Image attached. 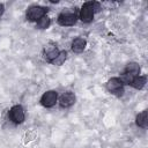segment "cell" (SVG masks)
Masks as SVG:
<instances>
[{"label":"cell","instance_id":"9a60e30c","mask_svg":"<svg viewBox=\"0 0 148 148\" xmlns=\"http://www.w3.org/2000/svg\"><path fill=\"white\" fill-rule=\"evenodd\" d=\"M3 12H5V6L2 3H0V16L3 14Z\"/></svg>","mask_w":148,"mask_h":148},{"label":"cell","instance_id":"4fadbf2b","mask_svg":"<svg viewBox=\"0 0 148 148\" xmlns=\"http://www.w3.org/2000/svg\"><path fill=\"white\" fill-rule=\"evenodd\" d=\"M50 23H51L50 17H47V16L45 15L44 17H42L40 20H38V21L36 22V28H38V29H46V28L50 27Z\"/></svg>","mask_w":148,"mask_h":148},{"label":"cell","instance_id":"8992f818","mask_svg":"<svg viewBox=\"0 0 148 148\" xmlns=\"http://www.w3.org/2000/svg\"><path fill=\"white\" fill-rule=\"evenodd\" d=\"M57 99H58V94L57 91L54 90H49L43 94L42 98H40V103L45 108H52L56 103H57Z\"/></svg>","mask_w":148,"mask_h":148},{"label":"cell","instance_id":"7c38bea8","mask_svg":"<svg viewBox=\"0 0 148 148\" xmlns=\"http://www.w3.org/2000/svg\"><path fill=\"white\" fill-rule=\"evenodd\" d=\"M146 82H147V77L146 76H135L133 80H132V82H131V86L133 87V88H135V89H142L145 86H146Z\"/></svg>","mask_w":148,"mask_h":148},{"label":"cell","instance_id":"7a4b0ae2","mask_svg":"<svg viewBox=\"0 0 148 148\" xmlns=\"http://www.w3.org/2000/svg\"><path fill=\"white\" fill-rule=\"evenodd\" d=\"M47 12V8L43 7V6H31L28 8L27 10V18L29 21H32V22H37L38 20H40L42 17L45 16Z\"/></svg>","mask_w":148,"mask_h":148},{"label":"cell","instance_id":"ba28073f","mask_svg":"<svg viewBox=\"0 0 148 148\" xmlns=\"http://www.w3.org/2000/svg\"><path fill=\"white\" fill-rule=\"evenodd\" d=\"M59 50H58V47L56 46V45H50V46H46V49L44 50V58L46 59V61H49V62H52L56 58H57V56L59 54Z\"/></svg>","mask_w":148,"mask_h":148},{"label":"cell","instance_id":"5b68a950","mask_svg":"<svg viewBox=\"0 0 148 148\" xmlns=\"http://www.w3.org/2000/svg\"><path fill=\"white\" fill-rule=\"evenodd\" d=\"M123 86H124V84H123L121 80L118 79V77H111V79L106 82V89H108L110 92H112V94H114V95H117V96H119V95L123 94V91H124Z\"/></svg>","mask_w":148,"mask_h":148},{"label":"cell","instance_id":"277c9868","mask_svg":"<svg viewBox=\"0 0 148 148\" xmlns=\"http://www.w3.org/2000/svg\"><path fill=\"white\" fill-rule=\"evenodd\" d=\"M10 120L15 124H22L24 121V118H25V114H24V110L21 105H14L10 110H9V113H8Z\"/></svg>","mask_w":148,"mask_h":148},{"label":"cell","instance_id":"5bb4252c","mask_svg":"<svg viewBox=\"0 0 148 148\" xmlns=\"http://www.w3.org/2000/svg\"><path fill=\"white\" fill-rule=\"evenodd\" d=\"M66 58H67V52H66V51H60L59 54L57 56V58H56L51 64L57 65V66H60V65H62V64L65 62Z\"/></svg>","mask_w":148,"mask_h":148},{"label":"cell","instance_id":"30bf717a","mask_svg":"<svg viewBox=\"0 0 148 148\" xmlns=\"http://www.w3.org/2000/svg\"><path fill=\"white\" fill-rule=\"evenodd\" d=\"M124 73L128 74V75H132V76H138L139 73H140V66L136 62H130V64H127Z\"/></svg>","mask_w":148,"mask_h":148},{"label":"cell","instance_id":"8fae6325","mask_svg":"<svg viewBox=\"0 0 148 148\" xmlns=\"http://www.w3.org/2000/svg\"><path fill=\"white\" fill-rule=\"evenodd\" d=\"M147 113H148V111L145 110V111H142L141 113H139L136 116L135 123H136V125L139 127H142V128L147 127V124H148V116H147Z\"/></svg>","mask_w":148,"mask_h":148},{"label":"cell","instance_id":"6da1fadb","mask_svg":"<svg viewBox=\"0 0 148 148\" xmlns=\"http://www.w3.org/2000/svg\"><path fill=\"white\" fill-rule=\"evenodd\" d=\"M94 14H95V10H94V1H88V2H84L83 6L81 7L80 9V20L84 23H89L92 21L94 18Z\"/></svg>","mask_w":148,"mask_h":148},{"label":"cell","instance_id":"9c48e42d","mask_svg":"<svg viewBox=\"0 0 148 148\" xmlns=\"http://www.w3.org/2000/svg\"><path fill=\"white\" fill-rule=\"evenodd\" d=\"M86 45H87V42L86 39L83 38H75L73 42H72V51L75 52V53H81L83 52V50L86 49Z\"/></svg>","mask_w":148,"mask_h":148},{"label":"cell","instance_id":"52a82bcc","mask_svg":"<svg viewBox=\"0 0 148 148\" xmlns=\"http://www.w3.org/2000/svg\"><path fill=\"white\" fill-rule=\"evenodd\" d=\"M75 103V95L72 91H66L61 95L59 99V104L61 108H69Z\"/></svg>","mask_w":148,"mask_h":148},{"label":"cell","instance_id":"3957f363","mask_svg":"<svg viewBox=\"0 0 148 148\" xmlns=\"http://www.w3.org/2000/svg\"><path fill=\"white\" fill-rule=\"evenodd\" d=\"M77 20V15L73 12H62L58 16V23L62 27H71L74 25Z\"/></svg>","mask_w":148,"mask_h":148}]
</instances>
